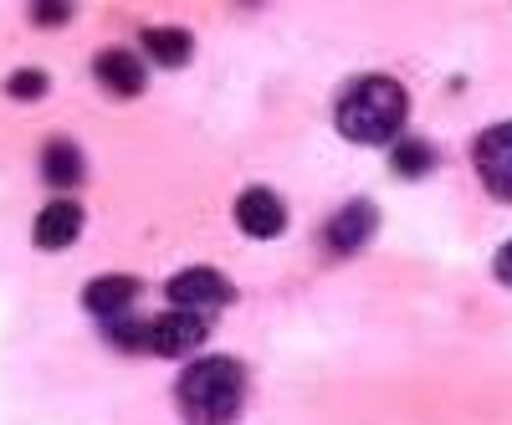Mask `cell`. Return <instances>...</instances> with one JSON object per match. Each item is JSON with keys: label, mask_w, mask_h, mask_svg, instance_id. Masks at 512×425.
Returning a JSON list of instances; mask_svg holds the SVG:
<instances>
[{"label": "cell", "mask_w": 512, "mask_h": 425, "mask_svg": "<svg viewBox=\"0 0 512 425\" xmlns=\"http://www.w3.org/2000/svg\"><path fill=\"white\" fill-rule=\"evenodd\" d=\"M41 180L52 190H77L82 185V149L67 144V139H52L41 149Z\"/></svg>", "instance_id": "obj_11"}, {"label": "cell", "mask_w": 512, "mask_h": 425, "mask_svg": "<svg viewBox=\"0 0 512 425\" xmlns=\"http://www.w3.org/2000/svg\"><path fill=\"white\" fill-rule=\"evenodd\" d=\"M175 400H180V415L190 425H231L241 415V400H246V374L226 354L200 359L180 374Z\"/></svg>", "instance_id": "obj_1"}, {"label": "cell", "mask_w": 512, "mask_h": 425, "mask_svg": "<svg viewBox=\"0 0 512 425\" xmlns=\"http://www.w3.org/2000/svg\"><path fill=\"white\" fill-rule=\"evenodd\" d=\"M431 169H436V149L425 139H405L395 149V175H431Z\"/></svg>", "instance_id": "obj_13"}, {"label": "cell", "mask_w": 512, "mask_h": 425, "mask_svg": "<svg viewBox=\"0 0 512 425\" xmlns=\"http://www.w3.org/2000/svg\"><path fill=\"white\" fill-rule=\"evenodd\" d=\"M477 175L487 180V190L497 200H512V123L487 129L477 139Z\"/></svg>", "instance_id": "obj_5"}, {"label": "cell", "mask_w": 512, "mask_h": 425, "mask_svg": "<svg viewBox=\"0 0 512 425\" xmlns=\"http://www.w3.org/2000/svg\"><path fill=\"white\" fill-rule=\"evenodd\" d=\"M205 333H210V323L200 313H164V318L144 323V349L159 359H185L205 344Z\"/></svg>", "instance_id": "obj_4"}, {"label": "cell", "mask_w": 512, "mask_h": 425, "mask_svg": "<svg viewBox=\"0 0 512 425\" xmlns=\"http://www.w3.org/2000/svg\"><path fill=\"white\" fill-rule=\"evenodd\" d=\"M31 21L36 26H62V21H72V6H31Z\"/></svg>", "instance_id": "obj_15"}, {"label": "cell", "mask_w": 512, "mask_h": 425, "mask_svg": "<svg viewBox=\"0 0 512 425\" xmlns=\"http://www.w3.org/2000/svg\"><path fill=\"white\" fill-rule=\"evenodd\" d=\"M374 226H379V210L374 205H364V200H354V205H344L338 216L328 221V246L333 251H359L369 236H374Z\"/></svg>", "instance_id": "obj_9"}, {"label": "cell", "mask_w": 512, "mask_h": 425, "mask_svg": "<svg viewBox=\"0 0 512 425\" xmlns=\"http://www.w3.org/2000/svg\"><path fill=\"white\" fill-rule=\"evenodd\" d=\"M6 93L11 98H41L47 93V72H36V67H21L11 82H6Z\"/></svg>", "instance_id": "obj_14"}, {"label": "cell", "mask_w": 512, "mask_h": 425, "mask_svg": "<svg viewBox=\"0 0 512 425\" xmlns=\"http://www.w3.org/2000/svg\"><path fill=\"white\" fill-rule=\"evenodd\" d=\"M144 52L159 62V67H185L190 52H195V41L185 26H149L144 31Z\"/></svg>", "instance_id": "obj_12"}, {"label": "cell", "mask_w": 512, "mask_h": 425, "mask_svg": "<svg viewBox=\"0 0 512 425\" xmlns=\"http://www.w3.org/2000/svg\"><path fill=\"white\" fill-rule=\"evenodd\" d=\"M139 297V282L134 277H98V282H88V292H82V303H88V313H98V318H123V308Z\"/></svg>", "instance_id": "obj_10"}, {"label": "cell", "mask_w": 512, "mask_h": 425, "mask_svg": "<svg viewBox=\"0 0 512 425\" xmlns=\"http://www.w3.org/2000/svg\"><path fill=\"white\" fill-rule=\"evenodd\" d=\"M405 88L390 77H364L338 98V134L354 144H390L405 129Z\"/></svg>", "instance_id": "obj_2"}, {"label": "cell", "mask_w": 512, "mask_h": 425, "mask_svg": "<svg viewBox=\"0 0 512 425\" xmlns=\"http://www.w3.org/2000/svg\"><path fill=\"white\" fill-rule=\"evenodd\" d=\"M77 231H82V205H77V200H52V205L36 216L31 241H36L41 251H62V246L77 241Z\"/></svg>", "instance_id": "obj_8"}, {"label": "cell", "mask_w": 512, "mask_h": 425, "mask_svg": "<svg viewBox=\"0 0 512 425\" xmlns=\"http://www.w3.org/2000/svg\"><path fill=\"white\" fill-rule=\"evenodd\" d=\"M497 282H507V287H512V241L497 251Z\"/></svg>", "instance_id": "obj_16"}, {"label": "cell", "mask_w": 512, "mask_h": 425, "mask_svg": "<svg viewBox=\"0 0 512 425\" xmlns=\"http://www.w3.org/2000/svg\"><path fill=\"white\" fill-rule=\"evenodd\" d=\"M236 226H241L246 236H256V241L277 236V231L287 226V205H282V195H272L267 185L241 190V200H236Z\"/></svg>", "instance_id": "obj_6"}, {"label": "cell", "mask_w": 512, "mask_h": 425, "mask_svg": "<svg viewBox=\"0 0 512 425\" xmlns=\"http://www.w3.org/2000/svg\"><path fill=\"white\" fill-rule=\"evenodd\" d=\"M93 72H98V82H103V93H113V98H139V93H144V82H149L144 62H139L134 52H123V47L98 52Z\"/></svg>", "instance_id": "obj_7"}, {"label": "cell", "mask_w": 512, "mask_h": 425, "mask_svg": "<svg viewBox=\"0 0 512 425\" xmlns=\"http://www.w3.org/2000/svg\"><path fill=\"white\" fill-rule=\"evenodd\" d=\"M231 282L216 272V267H185L169 277V303H175V313H210V308H226L231 303Z\"/></svg>", "instance_id": "obj_3"}]
</instances>
